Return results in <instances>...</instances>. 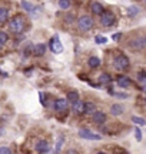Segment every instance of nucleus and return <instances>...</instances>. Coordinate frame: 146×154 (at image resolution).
<instances>
[{
  "label": "nucleus",
  "mask_w": 146,
  "mask_h": 154,
  "mask_svg": "<svg viewBox=\"0 0 146 154\" xmlns=\"http://www.w3.org/2000/svg\"><path fill=\"white\" fill-rule=\"evenodd\" d=\"M9 19V10L6 7H0V23H5Z\"/></svg>",
  "instance_id": "nucleus-17"
},
{
  "label": "nucleus",
  "mask_w": 146,
  "mask_h": 154,
  "mask_svg": "<svg viewBox=\"0 0 146 154\" xmlns=\"http://www.w3.org/2000/svg\"><path fill=\"white\" fill-rule=\"evenodd\" d=\"M120 36H122L120 33H116V34H113V36H112V38H113V40H119V38H120Z\"/></svg>",
  "instance_id": "nucleus-30"
},
{
  "label": "nucleus",
  "mask_w": 146,
  "mask_h": 154,
  "mask_svg": "<svg viewBox=\"0 0 146 154\" xmlns=\"http://www.w3.org/2000/svg\"><path fill=\"white\" fill-rule=\"evenodd\" d=\"M145 3H146V0H145Z\"/></svg>",
  "instance_id": "nucleus-36"
},
{
  "label": "nucleus",
  "mask_w": 146,
  "mask_h": 154,
  "mask_svg": "<svg viewBox=\"0 0 146 154\" xmlns=\"http://www.w3.org/2000/svg\"><path fill=\"white\" fill-rule=\"evenodd\" d=\"M78 134H79V137L86 138V140H100V138H102V136H99V134H95L93 131L86 130V128H80Z\"/></svg>",
  "instance_id": "nucleus-5"
},
{
  "label": "nucleus",
  "mask_w": 146,
  "mask_h": 154,
  "mask_svg": "<svg viewBox=\"0 0 146 154\" xmlns=\"http://www.w3.org/2000/svg\"><path fill=\"white\" fill-rule=\"evenodd\" d=\"M0 154H11V149L6 147V146H2L0 147Z\"/></svg>",
  "instance_id": "nucleus-26"
},
{
  "label": "nucleus",
  "mask_w": 146,
  "mask_h": 154,
  "mask_svg": "<svg viewBox=\"0 0 146 154\" xmlns=\"http://www.w3.org/2000/svg\"><path fill=\"white\" fill-rule=\"evenodd\" d=\"M143 91H145V94H146V86H145V87H143Z\"/></svg>",
  "instance_id": "nucleus-32"
},
{
  "label": "nucleus",
  "mask_w": 146,
  "mask_h": 154,
  "mask_svg": "<svg viewBox=\"0 0 146 154\" xmlns=\"http://www.w3.org/2000/svg\"><path fill=\"white\" fill-rule=\"evenodd\" d=\"M118 84H119V87H122V88H128L132 84V82H130V79L129 77H126V76H120L118 77Z\"/></svg>",
  "instance_id": "nucleus-12"
},
{
  "label": "nucleus",
  "mask_w": 146,
  "mask_h": 154,
  "mask_svg": "<svg viewBox=\"0 0 146 154\" xmlns=\"http://www.w3.org/2000/svg\"><path fill=\"white\" fill-rule=\"evenodd\" d=\"M83 106H84V103L79 99V100H76V101H73L72 110L75 111L76 114H82V113H83Z\"/></svg>",
  "instance_id": "nucleus-11"
},
{
  "label": "nucleus",
  "mask_w": 146,
  "mask_h": 154,
  "mask_svg": "<svg viewBox=\"0 0 146 154\" xmlns=\"http://www.w3.org/2000/svg\"><path fill=\"white\" fill-rule=\"evenodd\" d=\"M2 49H3V44H0V50H2Z\"/></svg>",
  "instance_id": "nucleus-34"
},
{
  "label": "nucleus",
  "mask_w": 146,
  "mask_h": 154,
  "mask_svg": "<svg viewBox=\"0 0 146 154\" xmlns=\"http://www.w3.org/2000/svg\"><path fill=\"white\" fill-rule=\"evenodd\" d=\"M132 121H133V123H136V124H139V126H145V124H146L145 119H141V117H136V116H133V117H132Z\"/></svg>",
  "instance_id": "nucleus-22"
},
{
  "label": "nucleus",
  "mask_w": 146,
  "mask_h": 154,
  "mask_svg": "<svg viewBox=\"0 0 146 154\" xmlns=\"http://www.w3.org/2000/svg\"><path fill=\"white\" fill-rule=\"evenodd\" d=\"M95 111H96L95 103H92V101H87V103H84V106H83V113H86V114H93Z\"/></svg>",
  "instance_id": "nucleus-13"
},
{
  "label": "nucleus",
  "mask_w": 146,
  "mask_h": 154,
  "mask_svg": "<svg viewBox=\"0 0 146 154\" xmlns=\"http://www.w3.org/2000/svg\"><path fill=\"white\" fill-rule=\"evenodd\" d=\"M22 7L26 11H33V5H30V3L26 2V0H22Z\"/></svg>",
  "instance_id": "nucleus-21"
},
{
  "label": "nucleus",
  "mask_w": 146,
  "mask_h": 154,
  "mask_svg": "<svg viewBox=\"0 0 146 154\" xmlns=\"http://www.w3.org/2000/svg\"><path fill=\"white\" fill-rule=\"evenodd\" d=\"M97 154H106V153H103V151H100V153H97Z\"/></svg>",
  "instance_id": "nucleus-35"
},
{
  "label": "nucleus",
  "mask_w": 146,
  "mask_h": 154,
  "mask_svg": "<svg viewBox=\"0 0 146 154\" xmlns=\"http://www.w3.org/2000/svg\"><path fill=\"white\" fill-rule=\"evenodd\" d=\"M63 140H65V138H63V137H60V138H59V143L56 144V149H55V151H56V153H57V151H59V150H60V147H62Z\"/></svg>",
  "instance_id": "nucleus-27"
},
{
  "label": "nucleus",
  "mask_w": 146,
  "mask_h": 154,
  "mask_svg": "<svg viewBox=\"0 0 146 154\" xmlns=\"http://www.w3.org/2000/svg\"><path fill=\"white\" fill-rule=\"evenodd\" d=\"M32 53H33L34 56H37V57L43 56L46 53V44H43V43L34 44L33 47H32Z\"/></svg>",
  "instance_id": "nucleus-9"
},
{
  "label": "nucleus",
  "mask_w": 146,
  "mask_h": 154,
  "mask_svg": "<svg viewBox=\"0 0 146 154\" xmlns=\"http://www.w3.org/2000/svg\"><path fill=\"white\" fill-rule=\"evenodd\" d=\"M34 150H36L37 153H47V151L50 150V146H49V143H47L46 140H40V141H37V144L34 146Z\"/></svg>",
  "instance_id": "nucleus-8"
},
{
  "label": "nucleus",
  "mask_w": 146,
  "mask_h": 154,
  "mask_svg": "<svg viewBox=\"0 0 146 154\" xmlns=\"http://www.w3.org/2000/svg\"><path fill=\"white\" fill-rule=\"evenodd\" d=\"M7 40H9V36H7V33H5V32H0V44L7 43Z\"/></svg>",
  "instance_id": "nucleus-23"
},
{
  "label": "nucleus",
  "mask_w": 146,
  "mask_h": 154,
  "mask_svg": "<svg viewBox=\"0 0 146 154\" xmlns=\"http://www.w3.org/2000/svg\"><path fill=\"white\" fill-rule=\"evenodd\" d=\"M110 76L107 74V73H103V74H100L99 76V82H100V84H109L110 83Z\"/></svg>",
  "instance_id": "nucleus-19"
},
{
  "label": "nucleus",
  "mask_w": 146,
  "mask_h": 154,
  "mask_svg": "<svg viewBox=\"0 0 146 154\" xmlns=\"http://www.w3.org/2000/svg\"><path fill=\"white\" fill-rule=\"evenodd\" d=\"M143 43H145V46H146V36H145V40H143Z\"/></svg>",
  "instance_id": "nucleus-33"
},
{
  "label": "nucleus",
  "mask_w": 146,
  "mask_h": 154,
  "mask_svg": "<svg viewBox=\"0 0 146 154\" xmlns=\"http://www.w3.org/2000/svg\"><path fill=\"white\" fill-rule=\"evenodd\" d=\"M139 80H146V73H139Z\"/></svg>",
  "instance_id": "nucleus-29"
},
{
  "label": "nucleus",
  "mask_w": 146,
  "mask_h": 154,
  "mask_svg": "<svg viewBox=\"0 0 146 154\" xmlns=\"http://www.w3.org/2000/svg\"><path fill=\"white\" fill-rule=\"evenodd\" d=\"M68 100L66 99H57L55 101V110L59 111V113H63V111L68 110Z\"/></svg>",
  "instance_id": "nucleus-7"
},
{
  "label": "nucleus",
  "mask_w": 146,
  "mask_h": 154,
  "mask_svg": "<svg viewBox=\"0 0 146 154\" xmlns=\"http://www.w3.org/2000/svg\"><path fill=\"white\" fill-rule=\"evenodd\" d=\"M135 134H136V140H138V141H141V140H142V133H141V130H139V128H136V130H135Z\"/></svg>",
  "instance_id": "nucleus-28"
},
{
  "label": "nucleus",
  "mask_w": 146,
  "mask_h": 154,
  "mask_svg": "<svg viewBox=\"0 0 146 154\" xmlns=\"http://www.w3.org/2000/svg\"><path fill=\"white\" fill-rule=\"evenodd\" d=\"M145 103H146V101H145Z\"/></svg>",
  "instance_id": "nucleus-37"
},
{
  "label": "nucleus",
  "mask_w": 146,
  "mask_h": 154,
  "mask_svg": "<svg viewBox=\"0 0 146 154\" xmlns=\"http://www.w3.org/2000/svg\"><path fill=\"white\" fill-rule=\"evenodd\" d=\"M115 22H116V17L113 14V11L107 10V11H103L100 14V24L103 27H110V26L115 24Z\"/></svg>",
  "instance_id": "nucleus-4"
},
{
  "label": "nucleus",
  "mask_w": 146,
  "mask_h": 154,
  "mask_svg": "<svg viewBox=\"0 0 146 154\" xmlns=\"http://www.w3.org/2000/svg\"><path fill=\"white\" fill-rule=\"evenodd\" d=\"M50 50L53 51V53H56V54L63 51V46H62V43H60V38H59V36L52 37V40H50Z\"/></svg>",
  "instance_id": "nucleus-6"
},
{
  "label": "nucleus",
  "mask_w": 146,
  "mask_h": 154,
  "mask_svg": "<svg viewBox=\"0 0 146 154\" xmlns=\"http://www.w3.org/2000/svg\"><path fill=\"white\" fill-rule=\"evenodd\" d=\"M95 42L97 44H105L107 40H106V37H103V36H96V37H95Z\"/></svg>",
  "instance_id": "nucleus-25"
},
{
  "label": "nucleus",
  "mask_w": 146,
  "mask_h": 154,
  "mask_svg": "<svg viewBox=\"0 0 146 154\" xmlns=\"http://www.w3.org/2000/svg\"><path fill=\"white\" fill-rule=\"evenodd\" d=\"M129 59L125 54H116L113 59V67L118 70V72H125L129 69Z\"/></svg>",
  "instance_id": "nucleus-2"
},
{
  "label": "nucleus",
  "mask_w": 146,
  "mask_h": 154,
  "mask_svg": "<svg viewBox=\"0 0 146 154\" xmlns=\"http://www.w3.org/2000/svg\"><path fill=\"white\" fill-rule=\"evenodd\" d=\"M79 99H80V97H79L78 91H73V90L72 91H68V99H66L68 101H72L73 103V101H76V100H79Z\"/></svg>",
  "instance_id": "nucleus-18"
},
{
  "label": "nucleus",
  "mask_w": 146,
  "mask_h": 154,
  "mask_svg": "<svg viewBox=\"0 0 146 154\" xmlns=\"http://www.w3.org/2000/svg\"><path fill=\"white\" fill-rule=\"evenodd\" d=\"M70 0H59V6H60V9H63V10H68L69 7H70Z\"/></svg>",
  "instance_id": "nucleus-20"
},
{
  "label": "nucleus",
  "mask_w": 146,
  "mask_h": 154,
  "mask_svg": "<svg viewBox=\"0 0 146 154\" xmlns=\"http://www.w3.org/2000/svg\"><path fill=\"white\" fill-rule=\"evenodd\" d=\"M110 113H112L113 116H120L123 113V106L122 104H113L112 107H110Z\"/></svg>",
  "instance_id": "nucleus-15"
},
{
  "label": "nucleus",
  "mask_w": 146,
  "mask_h": 154,
  "mask_svg": "<svg viewBox=\"0 0 146 154\" xmlns=\"http://www.w3.org/2000/svg\"><path fill=\"white\" fill-rule=\"evenodd\" d=\"M128 11H129L130 16H135V14H138V13H139V7H136V6H130Z\"/></svg>",
  "instance_id": "nucleus-24"
},
{
  "label": "nucleus",
  "mask_w": 146,
  "mask_h": 154,
  "mask_svg": "<svg viewBox=\"0 0 146 154\" xmlns=\"http://www.w3.org/2000/svg\"><path fill=\"white\" fill-rule=\"evenodd\" d=\"M116 96H118V97H122V99H126V97H128V94H125V93H118Z\"/></svg>",
  "instance_id": "nucleus-31"
},
{
  "label": "nucleus",
  "mask_w": 146,
  "mask_h": 154,
  "mask_svg": "<svg viewBox=\"0 0 146 154\" xmlns=\"http://www.w3.org/2000/svg\"><path fill=\"white\" fill-rule=\"evenodd\" d=\"M92 119H93V123H96V124H103L106 121V114L103 111H95Z\"/></svg>",
  "instance_id": "nucleus-10"
},
{
  "label": "nucleus",
  "mask_w": 146,
  "mask_h": 154,
  "mask_svg": "<svg viewBox=\"0 0 146 154\" xmlns=\"http://www.w3.org/2000/svg\"><path fill=\"white\" fill-rule=\"evenodd\" d=\"M87 63H89V66L92 67V69H97V67L100 66V59H99V57H96V56H92Z\"/></svg>",
  "instance_id": "nucleus-16"
},
{
  "label": "nucleus",
  "mask_w": 146,
  "mask_h": 154,
  "mask_svg": "<svg viewBox=\"0 0 146 154\" xmlns=\"http://www.w3.org/2000/svg\"><path fill=\"white\" fill-rule=\"evenodd\" d=\"M78 26L82 32H87V30H90V29L93 27V19L90 16H87V14L80 16L78 19Z\"/></svg>",
  "instance_id": "nucleus-3"
},
{
  "label": "nucleus",
  "mask_w": 146,
  "mask_h": 154,
  "mask_svg": "<svg viewBox=\"0 0 146 154\" xmlns=\"http://www.w3.org/2000/svg\"><path fill=\"white\" fill-rule=\"evenodd\" d=\"M26 27V22H24V17H22L20 14L19 16H14L10 20V24H9V29H10L13 33L20 34Z\"/></svg>",
  "instance_id": "nucleus-1"
},
{
  "label": "nucleus",
  "mask_w": 146,
  "mask_h": 154,
  "mask_svg": "<svg viewBox=\"0 0 146 154\" xmlns=\"http://www.w3.org/2000/svg\"><path fill=\"white\" fill-rule=\"evenodd\" d=\"M90 9H92V11H93L95 14H102V13L105 11L103 6H102L100 3H97V2H93V3L90 5Z\"/></svg>",
  "instance_id": "nucleus-14"
}]
</instances>
